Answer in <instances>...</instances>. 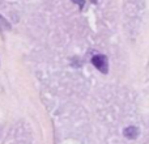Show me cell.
Returning a JSON list of instances; mask_svg holds the SVG:
<instances>
[{
  "label": "cell",
  "mask_w": 149,
  "mask_h": 144,
  "mask_svg": "<svg viewBox=\"0 0 149 144\" xmlns=\"http://www.w3.org/2000/svg\"><path fill=\"white\" fill-rule=\"evenodd\" d=\"M72 1L74 3V4L79 5L80 9H82V7H84V4H85V0H72Z\"/></svg>",
  "instance_id": "277c9868"
},
{
  "label": "cell",
  "mask_w": 149,
  "mask_h": 144,
  "mask_svg": "<svg viewBox=\"0 0 149 144\" xmlns=\"http://www.w3.org/2000/svg\"><path fill=\"white\" fill-rule=\"evenodd\" d=\"M92 63L100 72H102V73H107L109 63H107V58H106V55H102V54L94 55V57L92 58Z\"/></svg>",
  "instance_id": "6da1fadb"
},
{
  "label": "cell",
  "mask_w": 149,
  "mask_h": 144,
  "mask_svg": "<svg viewBox=\"0 0 149 144\" xmlns=\"http://www.w3.org/2000/svg\"><path fill=\"white\" fill-rule=\"evenodd\" d=\"M123 134L127 139H136V138L139 136V130L135 126H130V127H127V129H124Z\"/></svg>",
  "instance_id": "7a4b0ae2"
},
{
  "label": "cell",
  "mask_w": 149,
  "mask_h": 144,
  "mask_svg": "<svg viewBox=\"0 0 149 144\" xmlns=\"http://www.w3.org/2000/svg\"><path fill=\"white\" fill-rule=\"evenodd\" d=\"M0 22H1V24H0V25H1L3 28H5V29H10V25L7 22V21L4 20V18L1 17V16H0Z\"/></svg>",
  "instance_id": "3957f363"
}]
</instances>
